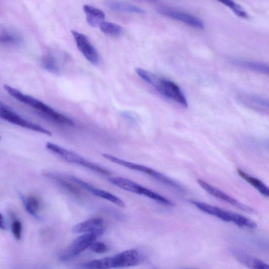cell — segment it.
Returning <instances> with one entry per match:
<instances>
[{
    "instance_id": "obj_16",
    "label": "cell",
    "mask_w": 269,
    "mask_h": 269,
    "mask_svg": "<svg viewBox=\"0 0 269 269\" xmlns=\"http://www.w3.org/2000/svg\"><path fill=\"white\" fill-rule=\"evenodd\" d=\"M239 176L253 186L263 196L269 198V187L260 180L250 175L241 169H237Z\"/></svg>"
},
{
    "instance_id": "obj_17",
    "label": "cell",
    "mask_w": 269,
    "mask_h": 269,
    "mask_svg": "<svg viewBox=\"0 0 269 269\" xmlns=\"http://www.w3.org/2000/svg\"><path fill=\"white\" fill-rule=\"evenodd\" d=\"M106 6L109 9L118 12L136 13V14H142L145 12L143 9L126 3L107 2L106 3Z\"/></svg>"
},
{
    "instance_id": "obj_3",
    "label": "cell",
    "mask_w": 269,
    "mask_h": 269,
    "mask_svg": "<svg viewBox=\"0 0 269 269\" xmlns=\"http://www.w3.org/2000/svg\"><path fill=\"white\" fill-rule=\"evenodd\" d=\"M47 149L54 154L60 157L67 163L83 166L92 171L104 175H110L111 172L98 164L92 162L77 154L66 150L57 144L48 142L46 145Z\"/></svg>"
},
{
    "instance_id": "obj_13",
    "label": "cell",
    "mask_w": 269,
    "mask_h": 269,
    "mask_svg": "<svg viewBox=\"0 0 269 269\" xmlns=\"http://www.w3.org/2000/svg\"><path fill=\"white\" fill-rule=\"evenodd\" d=\"M109 181L113 185L127 192L145 196L147 188L129 180L122 177H112Z\"/></svg>"
},
{
    "instance_id": "obj_10",
    "label": "cell",
    "mask_w": 269,
    "mask_h": 269,
    "mask_svg": "<svg viewBox=\"0 0 269 269\" xmlns=\"http://www.w3.org/2000/svg\"><path fill=\"white\" fill-rule=\"evenodd\" d=\"M197 182L199 185L202 188H203L205 191L213 197L224 201L226 202V203L234 206L242 211L249 213H255V211L252 208L240 203V202L237 201L236 199L233 198L230 196H229L224 192L217 189V188L216 187H214L208 184L206 182L200 179L198 180Z\"/></svg>"
},
{
    "instance_id": "obj_28",
    "label": "cell",
    "mask_w": 269,
    "mask_h": 269,
    "mask_svg": "<svg viewBox=\"0 0 269 269\" xmlns=\"http://www.w3.org/2000/svg\"><path fill=\"white\" fill-rule=\"evenodd\" d=\"M0 228L4 231L7 230V229L6 221L2 214H1V218H0Z\"/></svg>"
},
{
    "instance_id": "obj_22",
    "label": "cell",
    "mask_w": 269,
    "mask_h": 269,
    "mask_svg": "<svg viewBox=\"0 0 269 269\" xmlns=\"http://www.w3.org/2000/svg\"><path fill=\"white\" fill-rule=\"evenodd\" d=\"M43 68L54 74L58 75L61 72L60 67L57 59L51 55H47L41 60Z\"/></svg>"
},
{
    "instance_id": "obj_7",
    "label": "cell",
    "mask_w": 269,
    "mask_h": 269,
    "mask_svg": "<svg viewBox=\"0 0 269 269\" xmlns=\"http://www.w3.org/2000/svg\"><path fill=\"white\" fill-rule=\"evenodd\" d=\"M0 117L13 124L44 133L48 136H52L51 131L37 124L24 118L2 102L0 104Z\"/></svg>"
},
{
    "instance_id": "obj_1",
    "label": "cell",
    "mask_w": 269,
    "mask_h": 269,
    "mask_svg": "<svg viewBox=\"0 0 269 269\" xmlns=\"http://www.w3.org/2000/svg\"><path fill=\"white\" fill-rule=\"evenodd\" d=\"M4 88L12 98L30 106L32 108L42 113L49 118L55 121V122L69 126L75 125V123L72 119L54 110L52 107L41 101L26 95L18 89L8 85H5Z\"/></svg>"
},
{
    "instance_id": "obj_11",
    "label": "cell",
    "mask_w": 269,
    "mask_h": 269,
    "mask_svg": "<svg viewBox=\"0 0 269 269\" xmlns=\"http://www.w3.org/2000/svg\"><path fill=\"white\" fill-rule=\"evenodd\" d=\"M70 178L73 182L76 183L77 185L85 188L86 190L93 195L110 201L111 203H112L120 207H125V204L124 202L112 194L94 187L88 183L76 177L71 176Z\"/></svg>"
},
{
    "instance_id": "obj_4",
    "label": "cell",
    "mask_w": 269,
    "mask_h": 269,
    "mask_svg": "<svg viewBox=\"0 0 269 269\" xmlns=\"http://www.w3.org/2000/svg\"><path fill=\"white\" fill-rule=\"evenodd\" d=\"M103 156L105 159L109 160L112 161V162L118 165L122 166L131 170L138 171L147 174L148 175L151 176L155 180L161 183L167 185L170 187H172L173 188H175V189L177 190L184 191V188H183L180 185L175 182H174L170 178L167 177V176L164 175L163 174L151 169V168L139 164L128 162V161L118 158L109 154H104Z\"/></svg>"
},
{
    "instance_id": "obj_23",
    "label": "cell",
    "mask_w": 269,
    "mask_h": 269,
    "mask_svg": "<svg viewBox=\"0 0 269 269\" xmlns=\"http://www.w3.org/2000/svg\"><path fill=\"white\" fill-rule=\"evenodd\" d=\"M99 27L103 33L112 36H118L122 34L123 31L122 27L112 22L104 21Z\"/></svg>"
},
{
    "instance_id": "obj_29",
    "label": "cell",
    "mask_w": 269,
    "mask_h": 269,
    "mask_svg": "<svg viewBox=\"0 0 269 269\" xmlns=\"http://www.w3.org/2000/svg\"><path fill=\"white\" fill-rule=\"evenodd\" d=\"M183 269H197V268H183Z\"/></svg>"
},
{
    "instance_id": "obj_15",
    "label": "cell",
    "mask_w": 269,
    "mask_h": 269,
    "mask_svg": "<svg viewBox=\"0 0 269 269\" xmlns=\"http://www.w3.org/2000/svg\"><path fill=\"white\" fill-rule=\"evenodd\" d=\"M234 256L241 263L250 269H269V264L240 251H235Z\"/></svg>"
},
{
    "instance_id": "obj_20",
    "label": "cell",
    "mask_w": 269,
    "mask_h": 269,
    "mask_svg": "<svg viewBox=\"0 0 269 269\" xmlns=\"http://www.w3.org/2000/svg\"><path fill=\"white\" fill-rule=\"evenodd\" d=\"M24 207L27 212L31 216L39 218V213L41 211V204L39 199L35 196L22 198Z\"/></svg>"
},
{
    "instance_id": "obj_25",
    "label": "cell",
    "mask_w": 269,
    "mask_h": 269,
    "mask_svg": "<svg viewBox=\"0 0 269 269\" xmlns=\"http://www.w3.org/2000/svg\"><path fill=\"white\" fill-rule=\"evenodd\" d=\"M11 230L13 236L17 240H20L21 238L22 233V225L21 222L18 220H14L12 222Z\"/></svg>"
},
{
    "instance_id": "obj_12",
    "label": "cell",
    "mask_w": 269,
    "mask_h": 269,
    "mask_svg": "<svg viewBox=\"0 0 269 269\" xmlns=\"http://www.w3.org/2000/svg\"><path fill=\"white\" fill-rule=\"evenodd\" d=\"M104 221L99 218H93L75 225L72 228L74 234H89L104 232Z\"/></svg>"
},
{
    "instance_id": "obj_24",
    "label": "cell",
    "mask_w": 269,
    "mask_h": 269,
    "mask_svg": "<svg viewBox=\"0 0 269 269\" xmlns=\"http://www.w3.org/2000/svg\"><path fill=\"white\" fill-rule=\"evenodd\" d=\"M220 3L230 8L239 18L246 19L249 18L248 13L244 9L235 2L230 0H223Z\"/></svg>"
},
{
    "instance_id": "obj_26",
    "label": "cell",
    "mask_w": 269,
    "mask_h": 269,
    "mask_svg": "<svg viewBox=\"0 0 269 269\" xmlns=\"http://www.w3.org/2000/svg\"><path fill=\"white\" fill-rule=\"evenodd\" d=\"M91 250L97 253H104L108 251V247L101 242L94 243L89 247Z\"/></svg>"
},
{
    "instance_id": "obj_6",
    "label": "cell",
    "mask_w": 269,
    "mask_h": 269,
    "mask_svg": "<svg viewBox=\"0 0 269 269\" xmlns=\"http://www.w3.org/2000/svg\"><path fill=\"white\" fill-rule=\"evenodd\" d=\"M103 234L92 233L78 237L61 253L59 256L60 260L66 261L76 257L87 248H89Z\"/></svg>"
},
{
    "instance_id": "obj_18",
    "label": "cell",
    "mask_w": 269,
    "mask_h": 269,
    "mask_svg": "<svg viewBox=\"0 0 269 269\" xmlns=\"http://www.w3.org/2000/svg\"><path fill=\"white\" fill-rule=\"evenodd\" d=\"M233 63L244 68L269 76V65L253 61L234 60Z\"/></svg>"
},
{
    "instance_id": "obj_19",
    "label": "cell",
    "mask_w": 269,
    "mask_h": 269,
    "mask_svg": "<svg viewBox=\"0 0 269 269\" xmlns=\"http://www.w3.org/2000/svg\"><path fill=\"white\" fill-rule=\"evenodd\" d=\"M44 174L47 177L56 181L59 185L65 188L67 191H69L71 193L76 195L81 194V192H80L79 188L74 184H72V183L70 182V180L69 181H67L60 175V174L52 172L46 171L44 173Z\"/></svg>"
},
{
    "instance_id": "obj_9",
    "label": "cell",
    "mask_w": 269,
    "mask_h": 269,
    "mask_svg": "<svg viewBox=\"0 0 269 269\" xmlns=\"http://www.w3.org/2000/svg\"><path fill=\"white\" fill-rule=\"evenodd\" d=\"M157 11L161 15L180 21L194 28L199 29H203L205 28V24L203 21L188 13L164 7L158 8Z\"/></svg>"
},
{
    "instance_id": "obj_2",
    "label": "cell",
    "mask_w": 269,
    "mask_h": 269,
    "mask_svg": "<svg viewBox=\"0 0 269 269\" xmlns=\"http://www.w3.org/2000/svg\"><path fill=\"white\" fill-rule=\"evenodd\" d=\"M191 203L201 211L224 221L232 222L239 227L253 230L257 227L254 221L241 214L196 200H191Z\"/></svg>"
},
{
    "instance_id": "obj_21",
    "label": "cell",
    "mask_w": 269,
    "mask_h": 269,
    "mask_svg": "<svg viewBox=\"0 0 269 269\" xmlns=\"http://www.w3.org/2000/svg\"><path fill=\"white\" fill-rule=\"evenodd\" d=\"M0 41L5 46H19L22 43L21 37L18 33L11 31H4L0 36Z\"/></svg>"
},
{
    "instance_id": "obj_5",
    "label": "cell",
    "mask_w": 269,
    "mask_h": 269,
    "mask_svg": "<svg viewBox=\"0 0 269 269\" xmlns=\"http://www.w3.org/2000/svg\"><path fill=\"white\" fill-rule=\"evenodd\" d=\"M165 98L188 107L187 100L180 87L168 79L161 78L155 75L150 84Z\"/></svg>"
},
{
    "instance_id": "obj_8",
    "label": "cell",
    "mask_w": 269,
    "mask_h": 269,
    "mask_svg": "<svg viewBox=\"0 0 269 269\" xmlns=\"http://www.w3.org/2000/svg\"><path fill=\"white\" fill-rule=\"evenodd\" d=\"M71 33L77 48L83 56L92 64L98 65L100 61L99 54L92 44L88 38L85 35L76 31H72Z\"/></svg>"
},
{
    "instance_id": "obj_27",
    "label": "cell",
    "mask_w": 269,
    "mask_h": 269,
    "mask_svg": "<svg viewBox=\"0 0 269 269\" xmlns=\"http://www.w3.org/2000/svg\"><path fill=\"white\" fill-rule=\"evenodd\" d=\"M251 101L255 103V104H257L260 106H262L264 107H265V108L269 110V101L262 98L261 97H251Z\"/></svg>"
},
{
    "instance_id": "obj_14",
    "label": "cell",
    "mask_w": 269,
    "mask_h": 269,
    "mask_svg": "<svg viewBox=\"0 0 269 269\" xmlns=\"http://www.w3.org/2000/svg\"><path fill=\"white\" fill-rule=\"evenodd\" d=\"M87 23L92 27L100 26L105 21L104 12L96 7L89 5L83 6Z\"/></svg>"
},
{
    "instance_id": "obj_30",
    "label": "cell",
    "mask_w": 269,
    "mask_h": 269,
    "mask_svg": "<svg viewBox=\"0 0 269 269\" xmlns=\"http://www.w3.org/2000/svg\"><path fill=\"white\" fill-rule=\"evenodd\" d=\"M266 146L269 148V142L266 143Z\"/></svg>"
}]
</instances>
